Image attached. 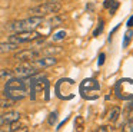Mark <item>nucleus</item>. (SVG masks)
Segmentation results:
<instances>
[{"label": "nucleus", "mask_w": 133, "mask_h": 132, "mask_svg": "<svg viewBox=\"0 0 133 132\" xmlns=\"http://www.w3.org/2000/svg\"><path fill=\"white\" fill-rule=\"evenodd\" d=\"M29 86H30V77H10L9 82H6L4 85V95L6 98L12 100H20L29 92Z\"/></svg>", "instance_id": "nucleus-1"}, {"label": "nucleus", "mask_w": 133, "mask_h": 132, "mask_svg": "<svg viewBox=\"0 0 133 132\" xmlns=\"http://www.w3.org/2000/svg\"><path fill=\"white\" fill-rule=\"evenodd\" d=\"M79 92L80 96L86 100H96L100 95V83L93 77L84 79L79 86Z\"/></svg>", "instance_id": "nucleus-2"}, {"label": "nucleus", "mask_w": 133, "mask_h": 132, "mask_svg": "<svg viewBox=\"0 0 133 132\" xmlns=\"http://www.w3.org/2000/svg\"><path fill=\"white\" fill-rule=\"evenodd\" d=\"M44 22V17L42 16H30L27 19H22V20H16L12 22L7 29L10 32H23V30H33L37 26H40Z\"/></svg>", "instance_id": "nucleus-3"}, {"label": "nucleus", "mask_w": 133, "mask_h": 132, "mask_svg": "<svg viewBox=\"0 0 133 132\" xmlns=\"http://www.w3.org/2000/svg\"><path fill=\"white\" fill-rule=\"evenodd\" d=\"M62 9V4L56 0H47V2H43L40 4L35 6L29 10L30 16H49V14H56L59 13Z\"/></svg>", "instance_id": "nucleus-4"}, {"label": "nucleus", "mask_w": 133, "mask_h": 132, "mask_svg": "<svg viewBox=\"0 0 133 132\" xmlns=\"http://www.w3.org/2000/svg\"><path fill=\"white\" fill-rule=\"evenodd\" d=\"M43 34L39 33L37 30H23V32H13L9 36V42L17 43V45H22V43H30V42H36V40L42 39Z\"/></svg>", "instance_id": "nucleus-5"}, {"label": "nucleus", "mask_w": 133, "mask_h": 132, "mask_svg": "<svg viewBox=\"0 0 133 132\" xmlns=\"http://www.w3.org/2000/svg\"><path fill=\"white\" fill-rule=\"evenodd\" d=\"M37 73H39V69L35 68L30 62H23L22 65H19L17 68L15 69L16 76L23 77V79H26V77H33V76H36Z\"/></svg>", "instance_id": "nucleus-6"}, {"label": "nucleus", "mask_w": 133, "mask_h": 132, "mask_svg": "<svg viewBox=\"0 0 133 132\" xmlns=\"http://www.w3.org/2000/svg\"><path fill=\"white\" fill-rule=\"evenodd\" d=\"M40 55L42 53H40V50H39V49L30 47V49H23V50H19L17 53L15 55V57H13V59L19 60V62H30V60L39 57Z\"/></svg>", "instance_id": "nucleus-7"}, {"label": "nucleus", "mask_w": 133, "mask_h": 132, "mask_svg": "<svg viewBox=\"0 0 133 132\" xmlns=\"http://www.w3.org/2000/svg\"><path fill=\"white\" fill-rule=\"evenodd\" d=\"M35 68L37 69H46V68H50V66L56 65L57 63V59L55 56H44V57H36V59L30 60Z\"/></svg>", "instance_id": "nucleus-8"}, {"label": "nucleus", "mask_w": 133, "mask_h": 132, "mask_svg": "<svg viewBox=\"0 0 133 132\" xmlns=\"http://www.w3.org/2000/svg\"><path fill=\"white\" fill-rule=\"evenodd\" d=\"M17 119H20V113L16 111H10V112H6V113L0 115V128L3 125H10L12 122H15Z\"/></svg>", "instance_id": "nucleus-9"}, {"label": "nucleus", "mask_w": 133, "mask_h": 132, "mask_svg": "<svg viewBox=\"0 0 133 132\" xmlns=\"http://www.w3.org/2000/svg\"><path fill=\"white\" fill-rule=\"evenodd\" d=\"M17 43H13V42H4V43H0V53H9V52H15L19 49Z\"/></svg>", "instance_id": "nucleus-10"}, {"label": "nucleus", "mask_w": 133, "mask_h": 132, "mask_svg": "<svg viewBox=\"0 0 133 132\" xmlns=\"http://www.w3.org/2000/svg\"><path fill=\"white\" fill-rule=\"evenodd\" d=\"M120 108L119 106H113L112 109H110V112H109V115H107V119H109V122H112V123H115V122H117V119H119V116H120Z\"/></svg>", "instance_id": "nucleus-11"}, {"label": "nucleus", "mask_w": 133, "mask_h": 132, "mask_svg": "<svg viewBox=\"0 0 133 132\" xmlns=\"http://www.w3.org/2000/svg\"><path fill=\"white\" fill-rule=\"evenodd\" d=\"M9 131H12V132H26L27 131V126L23 125V123H20V122H19V119H17V121H15V122L10 123Z\"/></svg>", "instance_id": "nucleus-12"}, {"label": "nucleus", "mask_w": 133, "mask_h": 132, "mask_svg": "<svg viewBox=\"0 0 133 132\" xmlns=\"http://www.w3.org/2000/svg\"><path fill=\"white\" fill-rule=\"evenodd\" d=\"M40 53H44V55H49V56H53V55L62 53V47H59V46H49V47L40 49Z\"/></svg>", "instance_id": "nucleus-13"}, {"label": "nucleus", "mask_w": 133, "mask_h": 132, "mask_svg": "<svg viewBox=\"0 0 133 132\" xmlns=\"http://www.w3.org/2000/svg\"><path fill=\"white\" fill-rule=\"evenodd\" d=\"M132 39H133V30L132 27H129V30L124 33V37H123V47H127L132 42Z\"/></svg>", "instance_id": "nucleus-14"}, {"label": "nucleus", "mask_w": 133, "mask_h": 132, "mask_svg": "<svg viewBox=\"0 0 133 132\" xmlns=\"http://www.w3.org/2000/svg\"><path fill=\"white\" fill-rule=\"evenodd\" d=\"M103 30H104V20L103 19H100L99 20V25H97V27L93 30V36L95 37H97L99 34H102L103 33Z\"/></svg>", "instance_id": "nucleus-15"}, {"label": "nucleus", "mask_w": 133, "mask_h": 132, "mask_svg": "<svg viewBox=\"0 0 133 132\" xmlns=\"http://www.w3.org/2000/svg\"><path fill=\"white\" fill-rule=\"evenodd\" d=\"M67 36V33L64 30H60V32H56L55 34H53V40L55 42H59V40H63L64 37Z\"/></svg>", "instance_id": "nucleus-16"}, {"label": "nucleus", "mask_w": 133, "mask_h": 132, "mask_svg": "<svg viewBox=\"0 0 133 132\" xmlns=\"http://www.w3.org/2000/svg\"><path fill=\"white\" fill-rule=\"evenodd\" d=\"M116 131L113 126H107V125H103V126H99L97 129H96V132H113Z\"/></svg>", "instance_id": "nucleus-17"}, {"label": "nucleus", "mask_w": 133, "mask_h": 132, "mask_svg": "<svg viewBox=\"0 0 133 132\" xmlns=\"http://www.w3.org/2000/svg\"><path fill=\"white\" fill-rule=\"evenodd\" d=\"M13 103H15V100L7 98L6 100H2V102H0V106H2V108H10V106H13Z\"/></svg>", "instance_id": "nucleus-18"}, {"label": "nucleus", "mask_w": 133, "mask_h": 132, "mask_svg": "<svg viewBox=\"0 0 133 132\" xmlns=\"http://www.w3.org/2000/svg\"><path fill=\"white\" fill-rule=\"evenodd\" d=\"M124 132H133V119H129V122L123 126Z\"/></svg>", "instance_id": "nucleus-19"}, {"label": "nucleus", "mask_w": 133, "mask_h": 132, "mask_svg": "<svg viewBox=\"0 0 133 132\" xmlns=\"http://www.w3.org/2000/svg\"><path fill=\"white\" fill-rule=\"evenodd\" d=\"M13 73L10 70H6V69H0V77H12Z\"/></svg>", "instance_id": "nucleus-20"}, {"label": "nucleus", "mask_w": 133, "mask_h": 132, "mask_svg": "<svg viewBox=\"0 0 133 132\" xmlns=\"http://www.w3.org/2000/svg\"><path fill=\"white\" fill-rule=\"evenodd\" d=\"M56 121H57V112H52L49 118V125H55Z\"/></svg>", "instance_id": "nucleus-21"}, {"label": "nucleus", "mask_w": 133, "mask_h": 132, "mask_svg": "<svg viewBox=\"0 0 133 132\" xmlns=\"http://www.w3.org/2000/svg\"><path fill=\"white\" fill-rule=\"evenodd\" d=\"M117 7H119V2H116V0H115V2L112 3V6L109 7V11H110V14H115V11L117 10Z\"/></svg>", "instance_id": "nucleus-22"}, {"label": "nucleus", "mask_w": 133, "mask_h": 132, "mask_svg": "<svg viewBox=\"0 0 133 132\" xmlns=\"http://www.w3.org/2000/svg\"><path fill=\"white\" fill-rule=\"evenodd\" d=\"M104 60H106V53H100V55H99V59H97V65L99 66H103L104 65Z\"/></svg>", "instance_id": "nucleus-23"}, {"label": "nucleus", "mask_w": 133, "mask_h": 132, "mask_svg": "<svg viewBox=\"0 0 133 132\" xmlns=\"http://www.w3.org/2000/svg\"><path fill=\"white\" fill-rule=\"evenodd\" d=\"M75 125H76V123H75ZM76 126H79L77 129H83V118H82V116H77V125H76Z\"/></svg>", "instance_id": "nucleus-24"}, {"label": "nucleus", "mask_w": 133, "mask_h": 132, "mask_svg": "<svg viewBox=\"0 0 133 132\" xmlns=\"http://www.w3.org/2000/svg\"><path fill=\"white\" fill-rule=\"evenodd\" d=\"M115 2V0H104V3H103V7L104 9H109L110 6H112V3Z\"/></svg>", "instance_id": "nucleus-25"}, {"label": "nucleus", "mask_w": 133, "mask_h": 132, "mask_svg": "<svg viewBox=\"0 0 133 132\" xmlns=\"http://www.w3.org/2000/svg\"><path fill=\"white\" fill-rule=\"evenodd\" d=\"M126 26H127V27H133V16H130V17H129V20H127Z\"/></svg>", "instance_id": "nucleus-26"}, {"label": "nucleus", "mask_w": 133, "mask_h": 132, "mask_svg": "<svg viewBox=\"0 0 133 132\" xmlns=\"http://www.w3.org/2000/svg\"><path fill=\"white\" fill-rule=\"evenodd\" d=\"M86 9H87L89 11H92V10H93V4H89V6H86Z\"/></svg>", "instance_id": "nucleus-27"}]
</instances>
